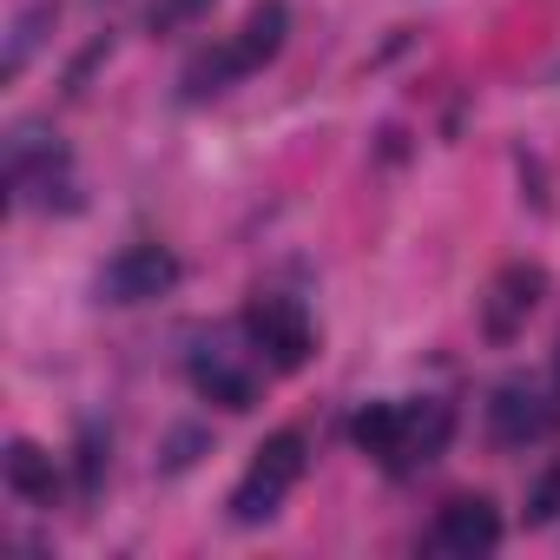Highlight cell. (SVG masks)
I'll use <instances>...</instances> for the list:
<instances>
[{
	"label": "cell",
	"mask_w": 560,
	"mask_h": 560,
	"mask_svg": "<svg viewBox=\"0 0 560 560\" xmlns=\"http://www.w3.org/2000/svg\"><path fill=\"white\" fill-rule=\"evenodd\" d=\"M284 34H291V8H284V0H257V8L244 14V27H237V40H231L237 67L257 73L264 60H277V54H284Z\"/></svg>",
	"instance_id": "cell-9"
},
{
	"label": "cell",
	"mask_w": 560,
	"mask_h": 560,
	"mask_svg": "<svg viewBox=\"0 0 560 560\" xmlns=\"http://www.w3.org/2000/svg\"><path fill=\"white\" fill-rule=\"evenodd\" d=\"M231 80H244V67H237V54H231V40H224V47L198 54V60L178 73V100H191V106H198V100H218Z\"/></svg>",
	"instance_id": "cell-11"
},
{
	"label": "cell",
	"mask_w": 560,
	"mask_h": 560,
	"mask_svg": "<svg viewBox=\"0 0 560 560\" xmlns=\"http://www.w3.org/2000/svg\"><path fill=\"white\" fill-rule=\"evenodd\" d=\"M357 448L376 455V462H396V442H402V402H370L357 422H350Z\"/></svg>",
	"instance_id": "cell-14"
},
{
	"label": "cell",
	"mask_w": 560,
	"mask_h": 560,
	"mask_svg": "<svg viewBox=\"0 0 560 560\" xmlns=\"http://www.w3.org/2000/svg\"><path fill=\"white\" fill-rule=\"evenodd\" d=\"M540 298H547V270L540 264H508L494 284H488V298H481V330L494 343H514L521 324L540 311Z\"/></svg>",
	"instance_id": "cell-6"
},
{
	"label": "cell",
	"mask_w": 560,
	"mask_h": 560,
	"mask_svg": "<svg viewBox=\"0 0 560 560\" xmlns=\"http://www.w3.org/2000/svg\"><path fill=\"white\" fill-rule=\"evenodd\" d=\"M205 442H211V435H205L198 422H178V429L165 435V448H159V468H172V475H178V468H191V462L205 455Z\"/></svg>",
	"instance_id": "cell-15"
},
{
	"label": "cell",
	"mask_w": 560,
	"mask_h": 560,
	"mask_svg": "<svg viewBox=\"0 0 560 560\" xmlns=\"http://www.w3.org/2000/svg\"><path fill=\"white\" fill-rule=\"evenodd\" d=\"M304 462H311L304 435H298V429H277V435L257 448L250 475L231 488V521H237V527H257V521H270V514H277V501H284V494L304 481Z\"/></svg>",
	"instance_id": "cell-1"
},
{
	"label": "cell",
	"mask_w": 560,
	"mask_h": 560,
	"mask_svg": "<svg viewBox=\"0 0 560 560\" xmlns=\"http://www.w3.org/2000/svg\"><path fill=\"white\" fill-rule=\"evenodd\" d=\"M527 521L540 527V521H560V455L547 462V475L534 481V494H527Z\"/></svg>",
	"instance_id": "cell-17"
},
{
	"label": "cell",
	"mask_w": 560,
	"mask_h": 560,
	"mask_svg": "<svg viewBox=\"0 0 560 560\" xmlns=\"http://www.w3.org/2000/svg\"><path fill=\"white\" fill-rule=\"evenodd\" d=\"M205 8H211V0H152V8H145V27H152V34H178V27H191Z\"/></svg>",
	"instance_id": "cell-16"
},
{
	"label": "cell",
	"mask_w": 560,
	"mask_h": 560,
	"mask_svg": "<svg viewBox=\"0 0 560 560\" xmlns=\"http://www.w3.org/2000/svg\"><path fill=\"white\" fill-rule=\"evenodd\" d=\"M560 429V396H547L534 376H508L494 396H488V435L501 448H534Z\"/></svg>",
	"instance_id": "cell-3"
},
{
	"label": "cell",
	"mask_w": 560,
	"mask_h": 560,
	"mask_svg": "<svg viewBox=\"0 0 560 560\" xmlns=\"http://www.w3.org/2000/svg\"><path fill=\"white\" fill-rule=\"evenodd\" d=\"M178 284V257L165 250V244H126L113 264H106V277H100V298L106 304H152V298H165Z\"/></svg>",
	"instance_id": "cell-5"
},
{
	"label": "cell",
	"mask_w": 560,
	"mask_h": 560,
	"mask_svg": "<svg viewBox=\"0 0 560 560\" xmlns=\"http://www.w3.org/2000/svg\"><path fill=\"white\" fill-rule=\"evenodd\" d=\"M553 396H560V343H553Z\"/></svg>",
	"instance_id": "cell-18"
},
{
	"label": "cell",
	"mask_w": 560,
	"mask_h": 560,
	"mask_svg": "<svg viewBox=\"0 0 560 560\" xmlns=\"http://www.w3.org/2000/svg\"><path fill=\"white\" fill-rule=\"evenodd\" d=\"M0 475H8V488L21 501H54L60 494V468L40 442H8V455H0Z\"/></svg>",
	"instance_id": "cell-10"
},
{
	"label": "cell",
	"mask_w": 560,
	"mask_h": 560,
	"mask_svg": "<svg viewBox=\"0 0 560 560\" xmlns=\"http://www.w3.org/2000/svg\"><path fill=\"white\" fill-rule=\"evenodd\" d=\"M435 547L455 553V560L494 553V547H501V508H494L488 494H455V501H442V514H435Z\"/></svg>",
	"instance_id": "cell-7"
},
{
	"label": "cell",
	"mask_w": 560,
	"mask_h": 560,
	"mask_svg": "<svg viewBox=\"0 0 560 560\" xmlns=\"http://www.w3.org/2000/svg\"><path fill=\"white\" fill-rule=\"evenodd\" d=\"M106 475H113V435H106L100 422H86L80 442H73V481H80V501H100V494H106Z\"/></svg>",
	"instance_id": "cell-13"
},
{
	"label": "cell",
	"mask_w": 560,
	"mask_h": 560,
	"mask_svg": "<svg viewBox=\"0 0 560 560\" xmlns=\"http://www.w3.org/2000/svg\"><path fill=\"white\" fill-rule=\"evenodd\" d=\"M455 435V409L442 396H422V402H402V442H396V462L389 468H429Z\"/></svg>",
	"instance_id": "cell-8"
},
{
	"label": "cell",
	"mask_w": 560,
	"mask_h": 560,
	"mask_svg": "<svg viewBox=\"0 0 560 560\" xmlns=\"http://www.w3.org/2000/svg\"><path fill=\"white\" fill-rule=\"evenodd\" d=\"M47 27H54V0H34L27 14H14V27H8V54H0V73L21 80V73H27V60L40 54Z\"/></svg>",
	"instance_id": "cell-12"
},
{
	"label": "cell",
	"mask_w": 560,
	"mask_h": 560,
	"mask_svg": "<svg viewBox=\"0 0 560 560\" xmlns=\"http://www.w3.org/2000/svg\"><path fill=\"white\" fill-rule=\"evenodd\" d=\"M257 343L244 337L237 343V330H205L198 343H191V383H198V396H211L218 409H250L257 402Z\"/></svg>",
	"instance_id": "cell-2"
},
{
	"label": "cell",
	"mask_w": 560,
	"mask_h": 560,
	"mask_svg": "<svg viewBox=\"0 0 560 560\" xmlns=\"http://www.w3.org/2000/svg\"><path fill=\"white\" fill-rule=\"evenodd\" d=\"M244 337L257 343L264 370H304L311 363V324L291 298H257L244 317Z\"/></svg>",
	"instance_id": "cell-4"
}]
</instances>
